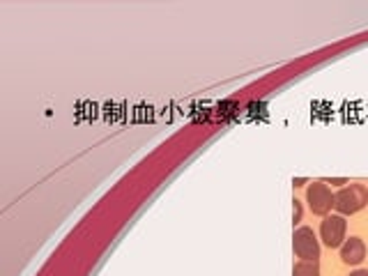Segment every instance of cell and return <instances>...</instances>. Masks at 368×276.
Here are the masks:
<instances>
[{
    "label": "cell",
    "instance_id": "6da1fadb",
    "mask_svg": "<svg viewBox=\"0 0 368 276\" xmlns=\"http://www.w3.org/2000/svg\"><path fill=\"white\" fill-rule=\"evenodd\" d=\"M366 203H368V191H366V187H361V184H350L334 196V207H336L340 214L359 212Z\"/></svg>",
    "mask_w": 368,
    "mask_h": 276
},
{
    "label": "cell",
    "instance_id": "7a4b0ae2",
    "mask_svg": "<svg viewBox=\"0 0 368 276\" xmlns=\"http://www.w3.org/2000/svg\"><path fill=\"white\" fill-rule=\"evenodd\" d=\"M294 253L302 260H318L320 258V244L316 240V233L311 228H299L294 231Z\"/></svg>",
    "mask_w": 368,
    "mask_h": 276
},
{
    "label": "cell",
    "instance_id": "3957f363",
    "mask_svg": "<svg viewBox=\"0 0 368 276\" xmlns=\"http://www.w3.org/2000/svg\"><path fill=\"white\" fill-rule=\"evenodd\" d=\"M347 231V221L338 214H332V217H325L323 226H320V235H323V242L329 248H336L343 244Z\"/></svg>",
    "mask_w": 368,
    "mask_h": 276
},
{
    "label": "cell",
    "instance_id": "277c9868",
    "mask_svg": "<svg viewBox=\"0 0 368 276\" xmlns=\"http://www.w3.org/2000/svg\"><path fill=\"white\" fill-rule=\"evenodd\" d=\"M306 200H309L313 214H327L334 207V196L325 182H313L309 191H306Z\"/></svg>",
    "mask_w": 368,
    "mask_h": 276
},
{
    "label": "cell",
    "instance_id": "5b68a950",
    "mask_svg": "<svg viewBox=\"0 0 368 276\" xmlns=\"http://www.w3.org/2000/svg\"><path fill=\"white\" fill-rule=\"evenodd\" d=\"M340 258L345 265H359L366 258V244L359 237H350L340 244Z\"/></svg>",
    "mask_w": 368,
    "mask_h": 276
},
{
    "label": "cell",
    "instance_id": "8992f818",
    "mask_svg": "<svg viewBox=\"0 0 368 276\" xmlns=\"http://www.w3.org/2000/svg\"><path fill=\"white\" fill-rule=\"evenodd\" d=\"M292 276H320L318 260H299L297 265H294Z\"/></svg>",
    "mask_w": 368,
    "mask_h": 276
},
{
    "label": "cell",
    "instance_id": "52a82bcc",
    "mask_svg": "<svg viewBox=\"0 0 368 276\" xmlns=\"http://www.w3.org/2000/svg\"><path fill=\"white\" fill-rule=\"evenodd\" d=\"M292 221H294V224H299V221H302V203H299V200H294V203H292Z\"/></svg>",
    "mask_w": 368,
    "mask_h": 276
},
{
    "label": "cell",
    "instance_id": "ba28073f",
    "mask_svg": "<svg viewBox=\"0 0 368 276\" xmlns=\"http://www.w3.org/2000/svg\"><path fill=\"white\" fill-rule=\"evenodd\" d=\"M350 276H368V269H357V272H352Z\"/></svg>",
    "mask_w": 368,
    "mask_h": 276
},
{
    "label": "cell",
    "instance_id": "9c48e42d",
    "mask_svg": "<svg viewBox=\"0 0 368 276\" xmlns=\"http://www.w3.org/2000/svg\"><path fill=\"white\" fill-rule=\"evenodd\" d=\"M325 184H345V180H325Z\"/></svg>",
    "mask_w": 368,
    "mask_h": 276
}]
</instances>
